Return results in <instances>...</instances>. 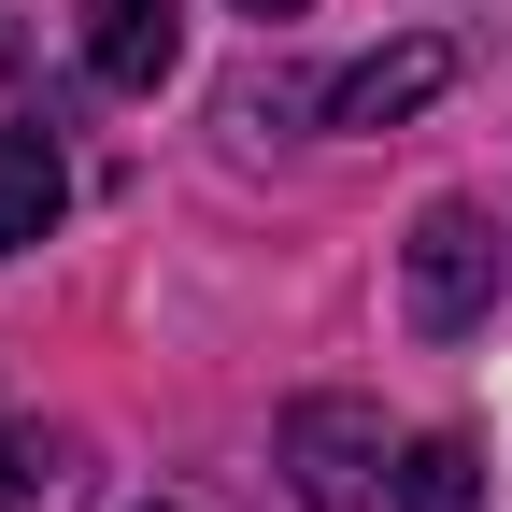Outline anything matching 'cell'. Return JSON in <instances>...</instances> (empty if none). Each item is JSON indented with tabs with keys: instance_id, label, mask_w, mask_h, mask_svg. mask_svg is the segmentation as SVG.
<instances>
[{
	"instance_id": "6da1fadb",
	"label": "cell",
	"mask_w": 512,
	"mask_h": 512,
	"mask_svg": "<svg viewBox=\"0 0 512 512\" xmlns=\"http://www.w3.org/2000/svg\"><path fill=\"white\" fill-rule=\"evenodd\" d=\"M484 299H498V228L470 200H427L413 214V256H399V313H413L427 342H470Z\"/></svg>"
},
{
	"instance_id": "7a4b0ae2",
	"label": "cell",
	"mask_w": 512,
	"mask_h": 512,
	"mask_svg": "<svg viewBox=\"0 0 512 512\" xmlns=\"http://www.w3.org/2000/svg\"><path fill=\"white\" fill-rule=\"evenodd\" d=\"M171 57H185V0H86V86L157 100Z\"/></svg>"
},
{
	"instance_id": "3957f363",
	"label": "cell",
	"mask_w": 512,
	"mask_h": 512,
	"mask_svg": "<svg viewBox=\"0 0 512 512\" xmlns=\"http://www.w3.org/2000/svg\"><path fill=\"white\" fill-rule=\"evenodd\" d=\"M441 86H456V43H384V57H356V72L328 86V128H399Z\"/></svg>"
},
{
	"instance_id": "277c9868",
	"label": "cell",
	"mask_w": 512,
	"mask_h": 512,
	"mask_svg": "<svg viewBox=\"0 0 512 512\" xmlns=\"http://www.w3.org/2000/svg\"><path fill=\"white\" fill-rule=\"evenodd\" d=\"M57 214H72V157H57L43 114H15V128H0V256H29Z\"/></svg>"
},
{
	"instance_id": "5b68a950",
	"label": "cell",
	"mask_w": 512,
	"mask_h": 512,
	"mask_svg": "<svg viewBox=\"0 0 512 512\" xmlns=\"http://www.w3.org/2000/svg\"><path fill=\"white\" fill-rule=\"evenodd\" d=\"M285 456H299L313 512H370V413H342V399H299V413H285Z\"/></svg>"
},
{
	"instance_id": "8992f818",
	"label": "cell",
	"mask_w": 512,
	"mask_h": 512,
	"mask_svg": "<svg viewBox=\"0 0 512 512\" xmlns=\"http://www.w3.org/2000/svg\"><path fill=\"white\" fill-rule=\"evenodd\" d=\"M384 512H484V456L456 427H427L413 456H399V484H384Z\"/></svg>"
},
{
	"instance_id": "52a82bcc",
	"label": "cell",
	"mask_w": 512,
	"mask_h": 512,
	"mask_svg": "<svg viewBox=\"0 0 512 512\" xmlns=\"http://www.w3.org/2000/svg\"><path fill=\"white\" fill-rule=\"evenodd\" d=\"M29 484H43V470H29V441L0 427V512H29Z\"/></svg>"
},
{
	"instance_id": "ba28073f",
	"label": "cell",
	"mask_w": 512,
	"mask_h": 512,
	"mask_svg": "<svg viewBox=\"0 0 512 512\" xmlns=\"http://www.w3.org/2000/svg\"><path fill=\"white\" fill-rule=\"evenodd\" d=\"M242 15H299V0H242Z\"/></svg>"
}]
</instances>
